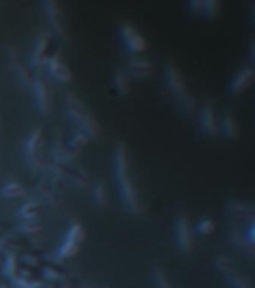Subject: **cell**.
<instances>
[{
    "mask_svg": "<svg viewBox=\"0 0 255 288\" xmlns=\"http://www.w3.org/2000/svg\"><path fill=\"white\" fill-rule=\"evenodd\" d=\"M114 164H116V177H117V185L120 189V195L125 201L129 212L135 215L144 213V206L140 200L138 189L132 180L131 176V164H129V155H128L126 147L123 144H119L116 149L114 155Z\"/></svg>",
    "mask_w": 255,
    "mask_h": 288,
    "instance_id": "1",
    "label": "cell"
},
{
    "mask_svg": "<svg viewBox=\"0 0 255 288\" xmlns=\"http://www.w3.org/2000/svg\"><path fill=\"white\" fill-rule=\"evenodd\" d=\"M165 81H167V86L170 89V92L173 93L176 102L178 104V107L188 113V114H192L195 113L197 110V102L192 96V93L189 92V87L185 81L183 74L180 72L178 66L173 62V60H167L165 62Z\"/></svg>",
    "mask_w": 255,
    "mask_h": 288,
    "instance_id": "2",
    "label": "cell"
},
{
    "mask_svg": "<svg viewBox=\"0 0 255 288\" xmlns=\"http://www.w3.org/2000/svg\"><path fill=\"white\" fill-rule=\"evenodd\" d=\"M68 110L71 113V116L75 119L76 122L80 123V126L86 131L87 135L98 138L102 135V126L101 123L96 120V117L87 110V107H84V104L76 99L74 95L68 96Z\"/></svg>",
    "mask_w": 255,
    "mask_h": 288,
    "instance_id": "3",
    "label": "cell"
},
{
    "mask_svg": "<svg viewBox=\"0 0 255 288\" xmlns=\"http://www.w3.org/2000/svg\"><path fill=\"white\" fill-rule=\"evenodd\" d=\"M224 212L227 216V222L245 225L255 216V203L242 198H231L227 201Z\"/></svg>",
    "mask_w": 255,
    "mask_h": 288,
    "instance_id": "4",
    "label": "cell"
},
{
    "mask_svg": "<svg viewBox=\"0 0 255 288\" xmlns=\"http://www.w3.org/2000/svg\"><path fill=\"white\" fill-rule=\"evenodd\" d=\"M215 267L225 278V281L228 282L231 288H252L248 276L243 275L228 257H224V255L216 257L215 258Z\"/></svg>",
    "mask_w": 255,
    "mask_h": 288,
    "instance_id": "5",
    "label": "cell"
},
{
    "mask_svg": "<svg viewBox=\"0 0 255 288\" xmlns=\"http://www.w3.org/2000/svg\"><path fill=\"white\" fill-rule=\"evenodd\" d=\"M174 237H176L177 248L182 252L189 254L194 249V227L191 224L188 213H185V212L178 213V216L176 218Z\"/></svg>",
    "mask_w": 255,
    "mask_h": 288,
    "instance_id": "6",
    "label": "cell"
},
{
    "mask_svg": "<svg viewBox=\"0 0 255 288\" xmlns=\"http://www.w3.org/2000/svg\"><path fill=\"white\" fill-rule=\"evenodd\" d=\"M120 36L126 50L132 54H141L149 48L147 39L132 23L128 21L120 23Z\"/></svg>",
    "mask_w": 255,
    "mask_h": 288,
    "instance_id": "7",
    "label": "cell"
},
{
    "mask_svg": "<svg viewBox=\"0 0 255 288\" xmlns=\"http://www.w3.org/2000/svg\"><path fill=\"white\" fill-rule=\"evenodd\" d=\"M255 83V66L254 65H243L239 68L228 83V93L231 96H240Z\"/></svg>",
    "mask_w": 255,
    "mask_h": 288,
    "instance_id": "8",
    "label": "cell"
},
{
    "mask_svg": "<svg viewBox=\"0 0 255 288\" xmlns=\"http://www.w3.org/2000/svg\"><path fill=\"white\" fill-rule=\"evenodd\" d=\"M42 9L45 12V17L50 23L51 30L59 35L60 38L68 39V32H66V24L63 20V11L60 8L59 0H42Z\"/></svg>",
    "mask_w": 255,
    "mask_h": 288,
    "instance_id": "9",
    "label": "cell"
},
{
    "mask_svg": "<svg viewBox=\"0 0 255 288\" xmlns=\"http://www.w3.org/2000/svg\"><path fill=\"white\" fill-rule=\"evenodd\" d=\"M227 237H228L230 245L233 248H236L237 251H240L242 254H245L249 258H255V245L248 240V237L245 236L243 227L227 222Z\"/></svg>",
    "mask_w": 255,
    "mask_h": 288,
    "instance_id": "10",
    "label": "cell"
},
{
    "mask_svg": "<svg viewBox=\"0 0 255 288\" xmlns=\"http://www.w3.org/2000/svg\"><path fill=\"white\" fill-rule=\"evenodd\" d=\"M84 237H86V230L84 227L80 224V222H74L68 231V234L65 237V242L60 248V255L62 257H74L78 254L83 242H84Z\"/></svg>",
    "mask_w": 255,
    "mask_h": 288,
    "instance_id": "11",
    "label": "cell"
},
{
    "mask_svg": "<svg viewBox=\"0 0 255 288\" xmlns=\"http://www.w3.org/2000/svg\"><path fill=\"white\" fill-rule=\"evenodd\" d=\"M198 125L204 135L216 137L218 135V113L215 105L210 101H206L198 110Z\"/></svg>",
    "mask_w": 255,
    "mask_h": 288,
    "instance_id": "12",
    "label": "cell"
},
{
    "mask_svg": "<svg viewBox=\"0 0 255 288\" xmlns=\"http://www.w3.org/2000/svg\"><path fill=\"white\" fill-rule=\"evenodd\" d=\"M218 135L224 137L228 141H236L240 137L239 120L228 110L218 114Z\"/></svg>",
    "mask_w": 255,
    "mask_h": 288,
    "instance_id": "13",
    "label": "cell"
},
{
    "mask_svg": "<svg viewBox=\"0 0 255 288\" xmlns=\"http://www.w3.org/2000/svg\"><path fill=\"white\" fill-rule=\"evenodd\" d=\"M45 63H47V68L50 71L51 77L56 81H59V83H71L74 80V74H72L71 68L62 60L59 51L50 56Z\"/></svg>",
    "mask_w": 255,
    "mask_h": 288,
    "instance_id": "14",
    "label": "cell"
},
{
    "mask_svg": "<svg viewBox=\"0 0 255 288\" xmlns=\"http://www.w3.org/2000/svg\"><path fill=\"white\" fill-rule=\"evenodd\" d=\"M128 71L131 72V75H134L137 78H147V77H152L153 75L155 65H153V62H150L149 59L134 57L128 63Z\"/></svg>",
    "mask_w": 255,
    "mask_h": 288,
    "instance_id": "15",
    "label": "cell"
},
{
    "mask_svg": "<svg viewBox=\"0 0 255 288\" xmlns=\"http://www.w3.org/2000/svg\"><path fill=\"white\" fill-rule=\"evenodd\" d=\"M51 33L50 32H41L39 36L36 38L35 47H33V53H32V62L35 65H42L47 62L48 54H47V48L50 45Z\"/></svg>",
    "mask_w": 255,
    "mask_h": 288,
    "instance_id": "16",
    "label": "cell"
},
{
    "mask_svg": "<svg viewBox=\"0 0 255 288\" xmlns=\"http://www.w3.org/2000/svg\"><path fill=\"white\" fill-rule=\"evenodd\" d=\"M33 90H35V98H36V104L39 107V110L44 114H48L51 111V98L47 84L42 80H36L33 83Z\"/></svg>",
    "mask_w": 255,
    "mask_h": 288,
    "instance_id": "17",
    "label": "cell"
},
{
    "mask_svg": "<svg viewBox=\"0 0 255 288\" xmlns=\"http://www.w3.org/2000/svg\"><path fill=\"white\" fill-rule=\"evenodd\" d=\"M222 11V0H204L203 17L207 20H215L221 15Z\"/></svg>",
    "mask_w": 255,
    "mask_h": 288,
    "instance_id": "18",
    "label": "cell"
},
{
    "mask_svg": "<svg viewBox=\"0 0 255 288\" xmlns=\"http://www.w3.org/2000/svg\"><path fill=\"white\" fill-rule=\"evenodd\" d=\"M114 86H116V89L120 95H128L131 92V80H129V74L126 71H123V69L116 71Z\"/></svg>",
    "mask_w": 255,
    "mask_h": 288,
    "instance_id": "19",
    "label": "cell"
},
{
    "mask_svg": "<svg viewBox=\"0 0 255 288\" xmlns=\"http://www.w3.org/2000/svg\"><path fill=\"white\" fill-rule=\"evenodd\" d=\"M41 131H33V134L29 137L27 140V144H26V150H27V155H29V159L32 162V159L38 158V152H39V147H41Z\"/></svg>",
    "mask_w": 255,
    "mask_h": 288,
    "instance_id": "20",
    "label": "cell"
},
{
    "mask_svg": "<svg viewBox=\"0 0 255 288\" xmlns=\"http://www.w3.org/2000/svg\"><path fill=\"white\" fill-rule=\"evenodd\" d=\"M215 228H216V224L212 218L209 216H203L197 221L195 224V231L200 234V236H210L215 233Z\"/></svg>",
    "mask_w": 255,
    "mask_h": 288,
    "instance_id": "21",
    "label": "cell"
},
{
    "mask_svg": "<svg viewBox=\"0 0 255 288\" xmlns=\"http://www.w3.org/2000/svg\"><path fill=\"white\" fill-rule=\"evenodd\" d=\"M23 194H24V188L17 182L8 184L2 189V195L6 198H17V197H21Z\"/></svg>",
    "mask_w": 255,
    "mask_h": 288,
    "instance_id": "22",
    "label": "cell"
},
{
    "mask_svg": "<svg viewBox=\"0 0 255 288\" xmlns=\"http://www.w3.org/2000/svg\"><path fill=\"white\" fill-rule=\"evenodd\" d=\"M95 198H96L98 204L107 206V203H108V192H107V188H105L104 184H99L96 186V189H95Z\"/></svg>",
    "mask_w": 255,
    "mask_h": 288,
    "instance_id": "23",
    "label": "cell"
},
{
    "mask_svg": "<svg viewBox=\"0 0 255 288\" xmlns=\"http://www.w3.org/2000/svg\"><path fill=\"white\" fill-rule=\"evenodd\" d=\"M188 8L192 15H203L204 0H188Z\"/></svg>",
    "mask_w": 255,
    "mask_h": 288,
    "instance_id": "24",
    "label": "cell"
},
{
    "mask_svg": "<svg viewBox=\"0 0 255 288\" xmlns=\"http://www.w3.org/2000/svg\"><path fill=\"white\" fill-rule=\"evenodd\" d=\"M242 227H243L245 236L248 237V240H249L251 243H254L255 245V216L249 222H246V224L242 225Z\"/></svg>",
    "mask_w": 255,
    "mask_h": 288,
    "instance_id": "25",
    "label": "cell"
},
{
    "mask_svg": "<svg viewBox=\"0 0 255 288\" xmlns=\"http://www.w3.org/2000/svg\"><path fill=\"white\" fill-rule=\"evenodd\" d=\"M155 281H156L158 288H171L168 279L165 278V275H164L161 270H156V273H155Z\"/></svg>",
    "mask_w": 255,
    "mask_h": 288,
    "instance_id": "26",
    "label": "cell"
},
{
    "mask_svg": "<svg viewBox=\"0 0 255 288\" xmlns=\"http://www.w3.org/2000/svg\"><path fill=\"white\" fill-rule=\"evenodd\" d=\"M249 57H251V65H254L255 66V39L251 41V45H249Z\"/></svg>",
    "mask_w": 255,
    "mask_h": 288,
    "instance_id": "27",
    "label": "cell"
},
{
    "mask_svg": "<svg viewBox=\"0 0 255 288\" xmlns=\"http://www.w3.org/2000/svg\"><path fill=\"white\" fill-rule=\"evenodd\" d=\"M249 21H251V24L255 30V5H252V3L249 6Z\"/></svg>",
    "mask_w": 255,
    "mask_h": 288,
    "instance_id": "28",
    "label": "cell"
},
{
    "mask_svg": "<svg viewBox=\"0 0 255 288\" xmlns=\"http://www.w3.org/2000/svg\"><path fill=\"white\" fill-rule=\"evenodd\" d=\"M251 3H252V5H255V0H251Z\"/></svg>",
    "mask_w": 255,
    "mask_h": 288,
    "instance_id": "29",
    "label": "cell"
}]
</instances>
